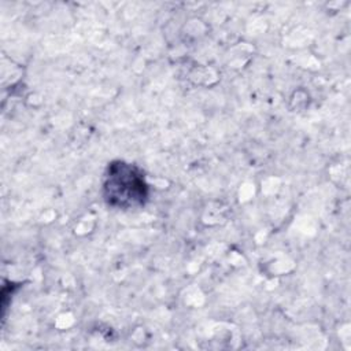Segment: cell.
I'll list each match as a JSON object with an SVG mask.
<instances>
[{"mask_svg": "<svg viewBox=\"0 0 351 351\" xmlns=\"http://www.w3.org/2000/svg\"><path fill=\"white\" fill-rule=\"evenodd\" d=\"M103 196L108 206L118 210L144 206L148 199V184L144 173L132 163L123 160L111 162L104 174Z\"/></svg>", "mask_w": 351, "mask_h": 351, "instance_id": "6da1fadb", "label": "cell"}]
</instances>
